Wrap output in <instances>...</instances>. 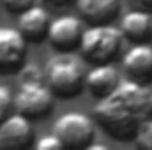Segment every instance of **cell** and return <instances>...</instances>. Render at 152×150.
<instances>
[{"label":"cell","mask_w":152,"mask_h":150,"mask_svg":"<svg viewBox=\"0 0 152 150\" xmlns=\"http://www.w3.org/2000/svg\"><path fill=\"white\" fill-rule=\"evenodd\" d=\"M151 90L136 79H120L110 94L94 106L96 122L117 140H131L140 122L149 117Z\"/></svg>","instance_id":"obj_1"},{"label":"cell","mask_w":152,"mask_h":150,"mask_svg":"<svg viewBox=\"0 0 152 150\" xmlns=\"http://www.w3.org/2000/svg\"><path fill=\"white\" fill-rule=\"evenodd\" d=\"M42 73L51 92L64 99L78 95L85 87L83 60L71 51H58L51 55Z\"/></svg>","instance_id":"obj_2"},{"label":"cell","mask_w":152,"mask_h":150,"mask_svg":"<svg viewBox=\"0 0 152 150\" xmlns=\"http://www.w3.org/2000/svg\"><path fill=\"white\" fill-rule=\"evenodd\" d=\"M124 36L120 28L108 23H94L81 32L78 48L81 57L92 64L110 62L122 48Z\"/></svg>","instance_id":"obj_3"},{"label":"cell","mask_w":152,"mask_h":150,"mask_svg":"<svg viewBox=\"0 0 152 150\" xmlns=\"http://www.w3.org/2000/svg\"><path fill=\"white\" fill-rule=\"evenodd\" d=\"M94 120L81 111L62 113L53 124V134L62 141L64 147L83 149L94 136Z\"/></svg>","instance_id":"obj_4"},{"label":"cell","mask_w":152,"mask_h":150,"mask_svg":"<svg viewBox=\"0 0 152 150\" xmlns=\"http://www.w3.org/2000/svg\"><path fill=\"white\" fill-rule=\"evenodd\" d=\"M55 94L51 88L42 81H21L18 92L12 95V104L18 110V113L37 118L44 117L53 106Z\"/></svg>","instance_id":"obj_5"},{"label":"cell","mask_w":152,"mask_h":150,"mask_svg":"<svg viewBox=\"0 0 152 150\" xmlns=\"http://www.w3.org/2000/svg\"><path fill=\"white\" fill-rule=\"evenodd\" d=\"M83 32L81 20L75 14H60L50 21L46 39L58 51H71L78 46Z\"/></svg>","instance_id":"obj_6"},{"label":"cell","mask_w":152,"mask_h":150,"mask_svg":"<svg viewBox=\"0 0 152 150\" xmlns=\"http://www.w3.org/2000/svg\"><path fill=\"white\" fill-rule=\"evenodd\" d=\"M27 53V39L18 28L0 27V73L21 67Z\"/></svg>","instance_id":"obj_7"},{"label":"cell","mask_w":152,"mask_h":150,"mask_svg":"<svg viewBox=\"0 0 152 150\" xmlns=\"http://www.w3.org/2000/svg\"><path fill=\"white\" fill-rule=\"evenodd\" d=\"M34 127L30 118L21 113L7 115L0 122V149H21L32 141Z\"/></svg>","instance_id":"obj_8"},{"label":"cell","mask_w":152,"mask_h":150,"mask_svg":"<svg viewBox=\"0 0 152 150\" xmlns=\"http://www.w3.org/2000/svg\"><path fill=\"white\" fill-rule=\"evenodd\" d=\"M122 67L133 79L140 83L152 79V46L149 42H134L124 53Z\"/></svg>","instance_id":"obj_9"},{"label":"cell","mask_w":152,"mask_h":150,"mask_svg":"<svg viewBox=\"0 0 152 150\" xmlns=\"http://www.w3.org/2000/svg\"><path fill=\"white\" fill-rule=\"evenodd\" d=\"M50 14L42 5L32 4L30 7H27L25 11L20 12L18 16V30L21 32V36L27 41L39 42L42 39H46L48 34V27H50Z\"/></svg>","instance_id":"obj_10"},{"label":"cell","mask_w":152,"mask_h":150,"mask_svg":"<svg viewBox=\"0 0 152 150\" xmlns=\"http://www.w3.org/2000/svg\"><path fill=\"white\" fill-rule=\"evenodd\" d=\"M118 83H120L118 69L110 62L96 64L90 71L85 73V88L97 99L110 94Z\"/></svg>","instance_id":"obj_11"},{"label":"cell","mask_w":152,"mask_h":150,"mask_svg":"<svg viewBox=\"0 0 152 150\" xmlns=\"http://www.w3.org/2000/svg\"><path fill=\"white\" fill-rule=\"evenodd\" d=\"M120 32L124 39L133 42H147L152 37V16L147 9H133L120 20Z\"/></svg>","instance_id":"obj_12"},{"label":"cell","mask_w":152,"mask_h":150,"mask_svg":"<svg viewBox=\"0 0 152 150\" xmlns=\"http://www.w3.org/2000/svg\"><path fill=\"white\" fill-rule=\"evenodd\" d=\"M78 12L90 23H108L118 12L120 0H76Z\"/></svg>","instance_id":"obj_13"},{"label":"cell","mask_w":152,"mask_h":150,"mask_svg":"<svg viewBox=\"0 0 152 150\" xmlns=\"http://www.w3.org/2000/svg\"><path fill=\"white\" fill-rule=\"evenodd\" d=\"M134 140L142 149L152 150V117H145L140 122V125L134 133Z\"/></svg>","instance_id":"obj_14"},{"label":"cell","mask_w":152,"mask_h":150,"mask_svg":"<svg viewBox=\"0 0 152 150\" xmlns=\"http://www.w3.org/2000/svg\"><path fill=\"white\" fill-rule=\"evenodd\" d=\"M36 149L37 150H60L64 149V145L55 134H42L36 141Z\"/></svg>","instance_id":"obj_15"},{"label":"cell","mask_w":152,"mask_h":150,"mask_svg":"<svg viewBox=\"0 0 152 150\" xmlns=\"http://www.w3.org/2000/svg\"><path fill=\"white\" fill-rule=\"evenodd\" d=\"M42 76H44V73L36 64H21V71H20L21 81H41Z\"/></svg>","instance_id":"obj_16"},{"label":"cell","mask_w":152,"mask_h":150,"mask_svg":"<svg viewBox=\"0 0 152 150\" xmlns=\"http://www.w3.org/2000/svg\"><path fill=\"white\" fill-rule=\"evenodd\" d=\"M11 106H12V94L5 85H0V122L9 115Z\"/></svg>","instance_id":"obj_17"},{"label":"cell","mask_w":152,"mask_h":150,"mask_svg":"<svg viewBox=\"0 0 152 150\" xmlns=\"http://www.w3.org/2000/svg\"><path fill=\"white\" fill-rule=\"evenodd\" d=\"M2 4L5 5L7 11L20 14L21 11H25L27 7H30V5L34 4V0H2Z\"/></svg>","instance_id":"obj_18"},{"label":"cell","mask_w":152,"mask_h":150,"mask_svg":"<svg viewBox=\"0 0 152 150\" xmlns=\"http://www.w3.org/2000/svg\"><path fill=\"white\" fill-rule=\"evenodd\" d=\"M85 149L87 150H106L108 147L103 145V143H90V141H88V143L85 145Z\"/></svg>","instance_id":"obj_19"},{"label":"cell","mask_w":152,"mask_h":150,"mask_svg":"<svg viewBox=\"0 0 152 150\" xmlns=\"http://www.w3.org/2000/svg\"><path fill=\"white\" fill-rule=\"evenodd\" d=\"M133 4H136V5H140L142 9H151L152 7V0H131Z\"/></svg>","instance_id":"obj_20"},{"label":"cell","mask_w":152,"mask_h":150,"mask_svg":"<svg viewBox=\"0 0 152 150\" xmlns=\"http://www.w3.org/2000/svg\"><path fill=\"white\" fill-rule=\"evenodd\" d=\"M42 2H46V4H51V5H64V4H67L69 0H42Z\"/></svg>","instance_id":"obj_21"},{"label":"cell","mask_w":152,"mask_h":150,"mask_svg":"<svg viewBox=\"0 0 152 150\" xmlns=\"http://www.w3.org/2000/svg\"><path fill=\"white\" fill-rule=\"evenodd\" d=\"M149 106H151V113H152V92L149 94Z\"/></svg>","instance_id":"obj_22"}]
</instances>
